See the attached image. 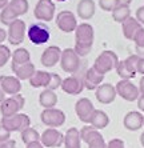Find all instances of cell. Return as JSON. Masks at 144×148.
Returning a JSON list of instances; mask_svg holds the SVG:
<instances>
[{"instance_id": "cell-13", "label": "cell", "mask_w": 144, "mask_h": 148, "mask_svg": "<svg viewBox=\"0 0 144 148\" xmlns=\"http://www.w3.org/2000/svg\"><path fill=\"white\" fill-rule=\"evenodd\" d=\"M40 143L44 148H59L64 144V134L58 128H47L40 135Z\"/></svg>"}, {"instance_id": "cell-52", "label": "cell", "mask_w": 144, "mask_h": 148, "mask_svg": "<svg viewBox=\"0 0 144 148\" xmlns=\"http://www.w3.org/2000/svg\"><path fill=\"white\" fill-rule=\"evenodd\" d=\"M0 128H1V123H0Z\"/></svg>"}, {"instance_id": "cell-49", "label": "cell", "mask_w": 144, "mask_h": 148, "mask_svg": "<svg viewBox=\"0 0 144 148\" xmlns=\"http://www.w3.org/2000/svg\"><path fill=\"white\" fill-rule=\"evenodd\" d=\"M4 99H5V93H4V91L1 90V87H0V103H1Z\"/></svg>"}, {"instance_id": "cell-14", "label": "cell", "mask_w": 144, "mask_h": 148, "mask_svg": "<svg viewBox=\"0 0 144 148\" xmlns=\"http://www.w3.org/2000/svg\"><path fill=\"white\" fill-rule=\"evenodd\" d=\"M95 106L88 97H82L76 101L75 104V112L76 116L79 117V120L83 121L84 124H89L91 116H92L93 111H95Z\"/></svg>"}, {"instance_id": "cell-27", "label": "cell", "mask_w": 144, "mask_h": 148, "mask_svg": "<svg viewBox=\"0 0 144 148\" xmlns=\"http://www.w3.org/2000/svg\"><path fill=\"white\" fill-rule=\"evenodd\" d=\"M141 27H143V25H141L135 17L130 16L124 23H121V32H123L125 39L132 40V38H134V35L136 34V31L140 29Z\"/></svg>"}, {"instance_id": "cell-24", "label": "cell", "mask_w": 144, "mask_h": 148, "mask_svg": "<svg viewBox=\"0 0 144 148\" xmlns=\"http://www.w3.org/2000/svg\"><path fill=\"white\" fill-rule=\"evenodd\" d=\"M39 104L44 110L55 108V106L58 104V95H56V92L52 90H48V88H44L39 93Z\"/></svg>"}, {"instance_id": "cell-31", "label": "cell", "mask_w": 144, "mask_h": 148, "mask_svg": "<svg viewBox=\"0 0 144 148\" xmlns=\"http://www.w3.org/2000/svg\"><path fill=\"white\" fill-rule=\"evenodd\" d=\"M79 131H80V138H82V141H84L86 144H88L92 139H95V138H97L99 135H101L100 134V131L95 130L92 125H84V127H83L82 130H79Z\"/></svg>"}, {"instance_id": "cell-22", "label": "cell", "mask_w": 144, "mask_h": 148, "mask_svg": "<svg viewBox=\"0 0 144 148\" xmlns=\"http://www.w3.org/2000/svg\"><path fill=\"white\" fill-rule=\"evenodd\" d=\"M64 148H82L80 131L76 127H71L64 134Z\"/></svg>"}, {"instance_id": "cell-38", "label": "cell", "mask_w": 144, "mask_h": 148, "mask_svg": "<svg viewBox=\"0 0 144 148\" xmlns=\"http://www.w3.org/2000/svg\"><path fill=\"white\" fill-rule=\"evenodd\" d=\"M87 145H88V148H107V143L104 140L103 135H99L97 138L92 139Z\"/></svg>"}, {"instance_id": "cell-23", "label": "cell", "mask_w": 144, "mask_h": 148, "mask_svg": "<svg viewBox=\"0 0 144 148\" xmlns=\"http://www.w3.org/2000/svg\"><path fill=\"white\" fill-rule=\"evenodd\" d=\"M12 72L15 73L19 80H29L34 76V73L36 72V68H35V64L31 62L25 63V64H21V66H16V67H11Z\"/></svg>"}, {"instance_id": "cell-10", "label": "cell", "mask_w": 144, "mask_h": 148, "mask_svg": "<svg viewBox=\"0 0 144 148\" xmlns=\"http://www.w3.org/2000/svg\"><path fill=\"white\" fill-rule=\"evenodd\" d=\"M40 120L48 128H59L65 123V114L56 107L48 108V110H43V112L40 114Z\"/></svg>"}, {"instance_id": "cell-51", "label": "cell", "mask_w": 144, "mask_h": 148, "mask_svg": "<svg viewBox=\"0 0 144 148\" xmlns=\"http://www.w3.org/2000/svg\"><path fill=\"white\" fill-rule=\"evenodd\" d=\"M55 1H60V3H63V1H67V0H55Z\"/></svg>"}, {"instance_id": "cell-41", "label": "cell", "mask_w": 144, "mask_h": 148, "mask_svg": "<svg viewBox=\"0 0 144 148\" xmlns=\"http://www.w3.org/2000/svg\"><path fill=\"white\" fill-rule=\"evenodd\" d=\"M135 19H136L141 25H144V5L139 7L136 10V14H135Z\"/></svg>"}, {"instance_id": "cell-30", "label": "cell", "mask_w": 144, "mask_h": 148, "mask_svg": "<svg viewBox=\"0 0 144 148\" xmlns=\"http://www.w3.org/2000/svg\"><path fill=\"white\" fill-rule=\"evenodd\" d=\"M20 134H21V141L25 145L29 144V143H34V141H40V134H39L36 128L28 127L24 131H21Z\"/></svg>"}, {"instance_id": "cell-29", "label": "cell", "mask_w": 144, "mask_h": 148, "mask_svg": "<svg viewBox=\"0 0 144 148\" xmlns=\"http://www.w3.org/2000/svg\"><path fill=\"white\" fill-rule=\"evenodd\" d=\"M111 14H112L113 21H116V23L121 24V23H124V21L131 16L130 5H128V3H123V1H121V3H120L112 12H111Z\"/></svg>"}, {"instance_id": "cell-6", "label": "cell", "mask_w": 144, "mask_h": 148, "mask_svg": "<svg viewBox=\"0 0 144 148\" xmlns=\"http://www.w3.org/2000/svg\"><path fill=\"white\" fill-rule=\"evenodd\" d=\"M0 123L10 132H21L25 128L31 127V119H29V116L27 114H21V112L14 115V116H10V117H1Z\"/></svg>"}, {"instance_id": "cell-5", "label": "cell", "mask_w": 144, "mask_h": 148, "mask_svg": "<svg viewBox=\"0 0 144 148\" xmlns=\"http://www.w3.org/2000/svg\"><path fill=\"white\" fill-rule=\"evenodd\" d=\"M27 36L29 39L32 44L35 45H41L45 44L49 38H51V31L45 23L43 21H38L34 24L29 25V28L27 29Z\"/></svg>"}, {"instance_id": "cell-32", "label": "cell", "mask_w": 144, "mask_h": 148, "mask_svg": "<svg viewBox=\"0 0 144 148\" xmlns=\"http://www.w3.org/2000/svg\"><path fill=\"white\" fill-rule=\"evenodd\" d=\"M132 41L135 43L136 55L144 56V28L143 27L136 31V34H135L134 38H132Z\"/></svg>"}, {"instance_id": "cell-4", "label": "cell", "mask_w": 144, "mask_h": 148, "mask_svg": "<svg viewBox=\"0 0 144 148\" xmlns=\"http://www.w3.org/2000/svg\"><path fill=\"white\" fill-rule=\"evenodd\" d=\"M25 106V99L21 93H16L5 99L0 103V114L1 117H10L19 114Z\"/></svg>"}, {"instance_id": "cell-25", "label": "cell", "mask_w": 144, "mask_h": 148, "mask_svg": "<svg viewBox=\"0 0 144 148\" xmlns=\"http://www.w3.org/2000/svg\"><path fill=\"white\" fill-rule=\"evenodd\" d=\"M110 124V116L101 110H95L93 111L92 116H91V120H89V125H92L95 130L100 131V130H104V128L108 127Z\"/></svg>"}, {"instance_id": "cell-18", "label": "cell", "mask_w": 144, "mask_h": 148, "mask_svg": "<svg viewBox=\"0 0 144 148\" xmlns=\"http://www.w3.org/2000/svg\"><path fill=\"white\" fill-rule=\"evenodd\" d=\"M63 92L68 93V95H80L84 90V84H83V79L77 77L75 75H71L68 77L63 79L62 87Z\"/></svg>"}, {"instance_id": "cell-19", "label": "cell", "mask_w": 144, "mask_h": 148, "mask_svg": "<svg viewBox=\"0 0 144 148\" xmlns=\"http://www.w3.org/2000/svg\"><path fill=\"white\" fill-rule=\"evenodd\" d=\"M123 125L128 131H139L144 125V116L140 111H130L123 119Z\"/></svg>"}, {"instance_id": "cell-21", "label": "cell", "mask_w": 144, "mask_h": 148, "mask_svg": "<svg viewBox=\"0 0 144 148\" xmlns=\"http://www.w3.org/2000/svg\"><path fill=\"white\" fill-rule=\"evenodd\" d=\"M96 11V3L93 0H80L76 5V14L82 20L92 19Z\"/></svg>"}, {"instance_id": "cell-15", "label": "cell", "mask_w": 144, "mask_h": 148, "mask_svg": "<svg viewBox=\"0 0 144 148\" xmlns=\"http://www.w3.org/2000/svg\"><path fill=\"white\" fill-rule=\"evenodd\" d=\"M95 96L100 104H111L117 96L116 88L111 83H101L95 90Z\"/></svg>"}, {"instance_id": "cell-9", "label": "cell", "mask_w": 144, "mask_h": 148, "mask_svg": "<svg viewBox=\"0 0 144 148\" xmlns=\"http://www.w3.org/2000/svg\"><path fill=\"white\" fill-rule=\"evenodd\" d=\"M25 34H27L25 21L21 20V19H16V20H14L10 25H8L7 39L12 45H19L24 41Z\"/></svg>"}, {"instance_id": "cell-12", "label": "cell", "mask_w": 144, "mask_h": 148, "mask_svg": "<svg viewBox=\"0 0 144 148\" xmlns=\"http://www.w3.org/2000/svg\"><path fill=\"white\" fill-rule=\"evenodd\" d=\"M116 93L125 101H135L139 99L140 92H139V87L131 82V80H120L116 83Z\"/></svg>"}, {"instance_id": "cell-42", "label": "cell", "mask_w": 144, "mask_h": 148, "mask_svg": "<svg viewBox=\"0 0 144 148\" xmlns=\"http://www.w3.org/2000/svg\"><path fill=\"white\" fill-rule=\"evenodd\" d=\"M16 147V140L14 139H10V140L4 141V143H0V148H15Z\"/></svg>"}, {"instance_id": "cell-36", "label": "cell", "mask_w": 144, "mask_h": 148, "mask_svg": "<svg viewBox=\"0 0 144 148\" xmlns=\"http://www.w3.org/2000/svg\"><path fill=\"white\" fill-rule=\"evenodd\" d=\"M11 56H12V52H11L10 47L4 44H0V68L4 67L10 62Z\"/></svg>"}, {"instance_id": "cell-17", "label": "cell", "mask_w": 144, "mask_h": 148, "mask_svg": "<svg viewBox=\"0 0 144 148\" xmlns=\"http://www.w3.org/2000/svg\"><path fill=\"white\" fill-rule=\"evenodd\" d=\"M0 87L5 95H16L21 92V80L12 75H1L0 76Z\"/></svg>"}, {"instance_id": "cell-39", "label": "cell", "mask_w": 144, "mask_h": 148, "mask_svg": "<svg viewBox=\"0 0 144 148\" xmlns=\"http://www.w3.org/2000/svg\"><path fill=\"white\" fill-rule=\"evenodd\" d=\"M107 148H125V144H124V141L121 139L115 138V139H111L107 143Z\"/></svg>"}, {"instance_id": "cell-7", "label": "cell", "mask_w": 144, "mask_h": 148, "mask_svg": "<svg viewBox=\"0 0 144 148\" xmlns=\"http://www.w3.org/2000/svg\"><path fill=\"white\" fill-rule=\"evenodd\" d=\"M56 14V5L53 0H38V3L34 8V16L36 20H40L43 23L53 20Z\"/></svg>"}, {"instance_id": "cell-11", "label": "cell", "mask_w": 144, "mask_h": 148, "mask_svg": "<svg viewBox=\"0 0 144 148\" xmlns=\"http://www.w3.org/2000/svg\"><path fill=\"white\" fill-rule=\"evenodd\" d=\"M55 23L59 29L62 32H64V34L75 32L76 27H77V20H76L75 14L68 10L60 11L55 17Z\"/></svg>"}, {"instance_id": "cell-2", "label": "cell", "mask_w": 144, "mask_h": 148, "mask_svg": "<svg viewBox=\"0 0 144 148\" xmlns=\"http://www.w3.org/2000/svg\"><path fill=\"white\" fill-rule=\"evenodd\" d=\"M28 10H29L28 0H10L7 7L0 12V21L1 24L8 27L14 20L27 14Z\"/></svg>"}, {"instance_id": "cell-43", "label": "cell", "mask_w": 144, "mask_h": 148, "mask_svg": "<svg viewBox=\"0 0 144 148\" xmlns=\"http://www.w3.org/2000/svg\"><path fill=\"white\" fill-rule=\"evenodd\" d=\"M137 73H141L144 76V56H140L137 63Z\"/></svg>"}, {"instance_id": "cell-44", "label": "cell", "mask_w": 144, "mask_h": 148, "mask_svg": "<svg viewBox=\"0 0 144 148\" xmlns=\"http://www.w3.org/2000/svg\"><path fill=\"white\" fill-rule=\"evenodd\" d=\"M136 101H137V108H139V111L144 112V95H140Z\"/></svg>"}, {"instance_id": "cell-26", "label": "cell", "mask_w": 144, "mask_h": 148, "mask_svg": "<svg viewBox=\"0 0 144 148\" xmlns=\"http://www.w3.org/2000/svg\"><path fill=\"white\" fill-rule=\"evenodd\" d=\"M49 79H51V72L36 69V72L34 73V76L28 82L34 88H47L48 84H49Z\"/></svg>"}, {"instance_id": "cell-50", "label": "cell", "mask_w": 144, "mask_h": 148, "mask_svg": "<svg viewBox=\"0 0 144 148\" xmlns=\"http://www.w3.org/2000/svg\"><path fill=\"white\" fill-rule=\"evenodd\" d=\"M139 140H140V144L144 147V132L140 135V138H139Z\"/></svg>"}, {"instance_id": "cell-20", "label": "cell", "mask_w": 144, "mask_h": 148, "mask_svg": "<svg viewBox=\"0 0 144 148\" xmlns=\"http://www.w3.org/2000/svg\"><path fill=\"white\" fill-rule=\"evenodd\" d=\"M82 79H83L84 88H87V90H89V91H95L96 88L103 83L104 76L100 75L99 72H96L95 69H93V67H91V68H88L86 72H84Z\"/></svg>"}, {"instance_id": "cell-46", "label": "cell", "mask_w": 144, "mask_h": 148, "mask_svg": "<svg viewBox=\"0 0 144 148\" xmlns=\"http://www.w3.org/2000/svg\"><path fill=\"white\" fill-rule=\"evenodd\" d=\"M5 39H7V31L0 28V44H3V41H5Z\"/></svg>"}, {"instance_id": "cell-47", "label": "cell", "mask_w": 144, "mask_h": 148, "mask_svg": "<svg viewBox=\"0 0 144 148\" xmlns=\"http://www.w3.org/2000/svg\"><path fill=\"white\" fill-rule=\"evenodd\" d=\"M139 92H140V95H144V76H141L140 80H139Z\"/></svg>"}, {"instance_id": "cell-1", "label": "cell", "mask_w": 144, "mask_h": 148, "mask_svg": "<svg viewBox=\"0 0 144 148\" xmlns=\"http://www.w3.org/2000/svg\"><path fill=\"white\" fill-rule=\"evenodd\" d=\"M95 41V31L89 23H80L75 29V52L80 58H84L91 52Z\"/></svg>"}, {"instance_id": "cell-28", "label": "cell", "mask_w": 144, "mask_h": 148, "mask_svg": "<svg viewBox=\"0 0 144 148\" xmlns=\"http://www.w3.org/2000/svg\"><path fill=\"white\" fill-rule=\"evenodd\" d=\"M31 62V53L27 48H16L12 52L11 56V67H16V66H21L25 63Z\"/></svg>"}, {"instance_id": "cell-37", "label": "cell", "mask_w": 144, "mask_h": 148, "mask_svg": "<svg viewBox=\"0 0 144 148\" xmlns=\"http://www.w3.org/2000/svg\"><path fill=\"white\" fill-rule=\"evenodd\" d=\"M62 82L63 79L60 77V75L58 73H51V79H49V84H48V90H52V91H56L58 88L62 87Z\"/></svg>"}, {"instance_id": "cell-48", "label": "cell", "mask_w": 144, "mask_h": 148, "mask_svg": "<svg viewBox=\"0 0 144 148\" xmlns=\"http://www.w3.org/2000/svg\"><path fill=\"white\" fill-rule=\"evenodd\" d=\"M8 3H10V0H0V10H4Z\"/></svg>"}, {"instance_id": "cell-45", "label": "cell", "mask_w": 144, "mask_h": 148, "mask_svg": "<svg viewBox=\"0 0 144 148\" xmlns=\"http://www.w3.org/2000/svg\"><path fill=\"white\" fill-rule=\"evenodd\" d=\"M25 148H44V145L41 144L40 141H34V143H29V144L25 145Z\"/></svg>"}, {"instance_id": "cell-40", "label": "cell", "mask_w": 144, "mask_h": 148, "mask_svg": "<svg viewBox=\"0 0 144 148\" xmlns=\"http://www.w3.org/2000/svg\"><path fill=\"white\" fill-rule=\"evenodd\" d=\"M10 139H11V132L1 125V128H0V143H4V141L10 140Z\"/></svg>"}, {"instance_id": "cell-3", "label": "cell", "mask_w": 144, "mask_h": 148, "mask_svg": "<svg viewBox=\"0 0 144 148\" xmlns=\"http://www.w3.org/2000/svg\"><path fill=\"white\" fill-rule=\"evenodd\" d=\"M119 58H117L116 52L113 51H103L93 62V69L96 72H99L100 75H106L110 71L116 68L117 63H119Z\"/></svg>"}, {"instance_id": "cell-8", "label": "cell", "mask_w": 144, "mask_h": 148, "mask_svg": "<svg viewBox=\"0 0 144 148\" xmlns=\"http://www.w3.org/2000/svg\"><path fill=\"white\" fill-rule=\"evenodd\" d=\"M60 67L67 73H76L80 68V56L75 52L73 48H65L62 51L60 56Z\"/></svg>"}, {"instance_id": "cell-34", "label": "cell", "mask_w": 144, "mask_h": 148, "mask_svg": "<svg viewBox=\"0 0 144 148\" xmlns=\"http://www.w3.org/2000/svg\"><path fill=\"white\" fill-rule=\"evenodd\" d=\"M116 73L119 75V77H120V80H131V79H134L135 76V73H132V72H130L127 68H125V66H124V63H123V60H120L119 63H117V66H116Z\"/></svg>"}, {"instance_id": "cell-35", "label": "cell", "mask_w": 144, "mask_h": 148, "mask_svg": "<svg viewBox=\"0 0 144 148\" xmlns=\"http://www.w3.org/2000/svg\"><path fill=\"white\" fill-rule=\"evenodd\" d=\"M121 3V0H99V7L100 10L106 11V12H112L115 8Z\"/></svg>"}, {"instance_id": "cell-16", "label": "cell", "mask_w": 144, "mask_h": 148, "mask_svg": "<svg viewBox=\"0 0 144 148\" xmlns=\"http://www.w3.org/2000/svg\"><path fill=\"white\" fill-rule=\"evenodd\" d=\"M62 51L60 47L58 45H49L43 51L40 56V63L47 68H52L55 67L59 62H60V56H62Z\"/></svg>"}, {"instance_id": "cell-33", "label": "cell", "mask_w": 144, "mask_h": 148, "mask_svg": "<svg viewBox=\"0 0 144 148\" xmlns=\"http://www.w3.org/2000/svg\"><path fill=\"white\" fill-rule=\"evenodd\" d=\"M139 59H140V56H139V55H136V53H132V55L127 56V58L123 60L125 68H127L130 72L135 73V75L137 73V63H139Z\"/></svg>"}]
</instances>
